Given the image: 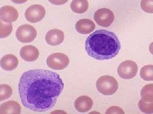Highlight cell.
I'll use <instances>...</instances> for the list:
<instances>
[{
    "label": "cell",
    "mask_w": 153,
    "mask_h": 114,
    "mask_svg": "<svg viewBox=\"0 0 153 114\" xmlns=\"http://www.w3.org/2000/svg\"><path fill=\"white\" fill-rule=\"evenodd\" d=\"M140 95L147 102H153V84L146 85L141 90Z\"/></svg>",
    "instance_id": "obj_17"
},
{
    "label": "cell",
    "mask_w": 153,
    "mask_h": 114,
    "mask_svg": "<svg viewBox=\"0 0 153 114\" xmlns=\"http://www.w3.org/2000/svg\"><path fill=\"white\" fill-rule=\"evenodd\" d=\"M96 87L99 92L106 96L114 94L118 88V83L113 77L109 75L100 77L96 82Z\"/></svg>",
    "instance_id": "obj_3"
},
{
    "label": "cell",
    "mask_w": 153,
    "mask_h": 114,
    "mask_svg": "<svg viewBox=\"0 0 153 114\" xmlns=\"http://www.w3.org/2000/svg\"><path fill=\"white\" fill-rule=\"evenodd\" d=\"M46 15V10L43 6L34 4L29 7L25 12L26 20L31 23H37L42 20Z\"/></svg>",
    "instance_id": "obj_8"
},
{
    "label": "cell",
    "mask_w": 153,
    "mask_h": 114,
    "mask_svg": "<svg viewBox=\"0 0 153 114\" xmlns=\"http://www.w3.org/2000/svg\"><path fill=\"white\" fill-rule=\"evenodd\" d=\"M20 56L23 60L27 62H34L38 59L39 52L34 46L28 45L22 47L20 50Z\"/></svg>",
    "instance_id": "obj_10"
},
{
    "label": "cell",
    "mask_w": 153,
    "mask_h": 114,
    "mask_svg": "<svg viewBox=\"0 0 153 114\" xmlns=\"http://www.w3.org/2000/svg\"><path fill=\"white\" fill-rule=\"evenodd\" d=\"M1 66L4 70H14L19 64L18 59L16 56L12 54L5 55L1 58Z\"/></svg>",
    "instance_id": "obj_14"
},
{
    "label": "cell",
    "mask_w": 153,
    "mask_h": 114,
    "mask_svg": "<svg viewBox=\"0 0 153 114\" xmlns=\"http://www.w3.org/2000/svg\"><path fill=\"white\" fill-rule=\"evenodd\" d=\"M64 39V33L61 30L57 29L49 30L45 37L47 43L52 46L60 45L63 42Z\"/></svg>",
    "instance_id": "obj_11"
},
{
    "label": "cell",
    "mask_w": 153,
    "mask_h": 114,
    "mask_svg": "<svg viewBox=\"0 0 153 114\" xmlns=\"http://www.w3.org/2000/svg\"><path fill=\"white\" fill-rule=\"evenodd\" d=\"M141 8L148 13H153V0H141Z\"/></svg>",
    "instance_id": "obj_22"
},
{
    "label": "cell",
    "mask_w": 153,
    "mask_h": 114,
    "mask_svg": "<svg viewBox=\"0 0 153 114\" xmlns=\"http://www.w3.org/2000/svg\"><path fill=\"white\" fill-rule=\"evenodd\" d=\"M106 114H124L123 110L119 107L113 106L106 110Z\"/></svg>",
    "instance_id": "obj_23"
},
{
    "label": "cell",
    "mask_w": 153,
    "mask_h": 114,
    "mask_svg": "<svg viewBox=\"0 0 153 114\" xmlns=\"http://www.w3.org/2000/svg\"><path fill=\"white\" fill-rule=\"evenodd\" d=\"M95 24L91 20L88 19H82L76 22L75 29L76 31L82 34H88L94 31Z\"/></svg>",
    "instance_id": "obj_13"
},
{
    "label": "cell",
    "mask_w": 153,
    "mask_h": 114,
    "mask_svg": "<svg viewBox=\"0 0 153 114\" xmlns=\"http://www.w3.org/2000/svg\"><path fill=\"white\" fill-rule=\"evenodd\" d=\"M19 17L18 11L12 6H4L0 9V20L4 23H11L16 21Z\"/></svg>",
    "instance_id": "obj_9"
},
{
    "label": "cell",
    "mask_w": 153,
    "mask_h": 114,
    "mask_svg": "<svg viewBox=\"0 0 153 114\" xmlns=\"http://www.w3.org/2000/svg\"><path fill=\"white\" fill-rule=\"evenodd\" d=\"M121 44L117 36L112 32L97 30L90 35L85 42V50L88 56L95 59H111L120 51Z\"/></svg>",
    "instance_id": "obj_2"
},
{
    "label": "cell",
    "mask_w": 153,
    "mask_h": 114,
    "mask_svg": "<svg viewBox=\"0 0 153 114\" xmlns=\"http://www.w3.org/2000/svg\"><path fill=\"white\" fill-rule=\"evenodd\" d=\"M140 76L143 80L146 81H153V65H146L141 68Z\"/></svg>",
    "instance_id": "obj_18"
},
{
    "label": "cell",
    "mask_w": 153,
    "mask_h": 114,
    "mask_svg": "<svg viewBox=\"0 0 153 114\" xmlns=\"http://www.w3.org/2000/svg\"><path fill=\"white\" fill-rule=\"evenodd\" d=\"M11 1L16 4H22L27 2L28 0H11Z\"/></svg>",
    "instance_id": "obj_25"
},
{
    "label": "cell",
    "mask_w": 153,
    "mask_h": 114,
    "mask_svg": "<svg viewBox=\"0 0 153 114\" xmlns=\"http://www.w3.org/2000/svg\"><path fill=\"white\" fill-rule=\"evenodd\" d=\"M64 85L59 75L52 71L35 69L23 73L19 93L23 106L36 112L52 109L63 91Z\"/></svg>",
    "instance_id": "obj_1"
},
{
    "label": "cell",
    "mask_w": 153,
    "mask_h": 114,
    "mask_svg": "<svg viewBox=\"0 0 153 114\" xmlns=\"http://www.w3.org/2000/svg\"><path fill=\"white\" fill-rule=\"evenodd\" d=\"M22 112L21 106L16 101H9L0 106V114H20Z\"/></svg>",
    "instance_id": "obj_15"
},
{
    "label": "cell",
    "mask_w": 153,
    "mask_h": 114,
    "mask_svg": "<svg viewBox=\"0 0 153 114\" xmlns=\"http://www.w3.org/2000/svg\"><path fill=\"white\" fill-rule=\"evenodd\" d=\"M13 31L12 23H4L0 20V38L1 39L7 37Z\"/></svg>",
    "instance_id": "obj_19"
},
{
    "label": "cell",
    "mask_w": 153,
    "mask_h": 114,
    "mask_svg": "<svg viewBox=\"0 0 153 114\" xmlns=\"http://www.w3.org/2000/svg\"><path fill=\"white\" fill-rule=\"evenodd\" d=\"M13 94V90L10 86L0 85V101L5 100L10 98Z\"/></svg>",
    "instance_id": "obj_20"
},
{
    "label": "cell",
    "mask_w": 153,
    "mask_h": 114,
    "mask_svg": "<svg viewBox=\"0 0 153 114\" xmlns=\"http://www.w3.org/2000/svg\"><path fill=\"white\" fill-rule=\"evenodd\" d=\"M93 102L92 99L86 96H82L76 98L74 102L75 109L79 113H86L92 108Z\"/></svg>",
    "instance_id": "obj_12"
},
{
    "label": "cell",
    "mask_w": 153,
    "mask_h": 114,
    "mask_svg": "<svg viewBox=\"0 0 153 114\" xmlns=\"http://www.w3.org/2000/svg\"><path fill=\"white\" fill-rule=\"evenodd\" d=\"M138 66L136 63L130 60L121 63L117 69L118 75L123 79H131L136 76Z\"/></svg>",
    "instance_id": "obj_6"
},
{
    "label": "cell",
    "mask_w": 153,
    "mask_h": 114,
    "mask_svg": "<svg viewBox=\"0 0 153 114\" xmlns=\"http://www.w3.org/2000/svg\"><path fill=\"white\" fill-rule=\"evenodd\" d=\"M94 20L97 24L104 27H109L113 23L114 15L112 11L107 8L99 9L94 14Z\"/></svg>",
    "instance_id": "obj_7"
},
{
    "label": "cell",
    "mask_w": 153,
    "mask_h": 114,
    "mask_svg": "<svg viewBox=\"0 0 153 114\" xmlns=\"http://www.w3.org/2000/svg\"><path fill=\"white\" fill-rule=\"evenodd\" d=\"M72 11L76 13H84L88 8V3L87 0H73L70 5Z\"/></svg>",
    "instance_id": "obj_16"
},
{
    "label": "cell",
    "mask_w": 153,
    "mask_h": 114,
    "mask_svg": "<svg viewBox=\"0 0 153 114\" xmlns=\"http://www.w3.org/2000/svg\"><path fill=\"white\" fill-rule=\"evenodd\" d=\"M48 1L55 5H62L64 4L68 1V0H48Z\"/></svg>",
    "instance_id": "obj_24"
},
{
    "label": "cell",
    "mask_w": 153,
    "mask_h": 114,
    "mask_svg": "<svg viewBox=\"0 0 153 114\" xmlns=\"http://www.w3.org/2000/svg\"><path fill=\"white\" fill-rule=\"evenodd\" d=\"M37 31L33 26L25 24L20 26L16 33V37L19 42L27 43L33 42L37 37Z\"/></svg>",
    "instance_id": "obj_5"
},
{
    "label": "cell",
    "mask_w": 153,
    "mask_h": 114,
    "mask_svg": "<svg viewBox=\"0 0 153 114\" xmlns=\"http://www.w3.org/2000/svg\"><path fill=\"white\" fill-rule=\"evenodd\" d=\"M149 50L151 54L153 55V42L151 43L149 45Z\"/></svg>",
    "instance_id": "obj_26"
},
{
    "label": "cell",
    "mask_w": 153,
    "mask_h": 114,
    "mask_svg": "<svg viewBox=\"0 0 153 114\" xmlns=\"http://www.w3.org/2000/svg\"><path fill=\"white\" fill-rule=\"evenodd\" d=\"M138 107L142 113L146 114L153 113V102H147L141 99L139 102Z\"/></svg>",
    "instance_id": "obj_21"
},
{
    "label": "cell",
    "mask_w": 153,
    "mask_h": 114,
    "mask_svg": "<svg viewBox=\"0 0 153 114\" xmlns=\"http://www.w3.org/2000/svg\"><path fill=\"white\" fill-rule=\"evenodd\" d=\"M70 63L69 58L62 53H54L49 55L47 59V66L55 70H61L67 67Z\"/></svg>",
    "instance_id": "obj_4"
}]
</instances>
